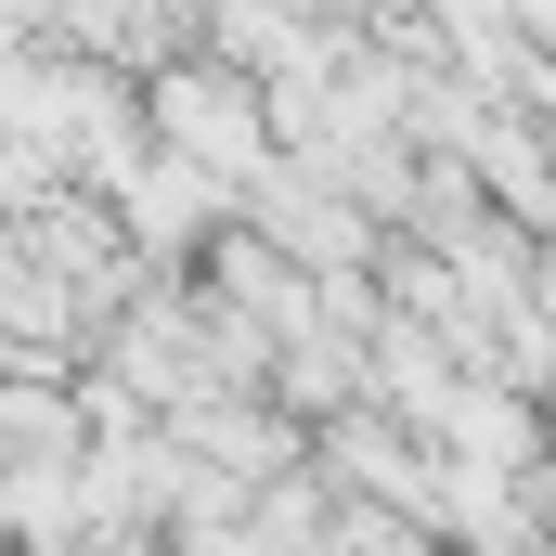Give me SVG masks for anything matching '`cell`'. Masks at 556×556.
I'll list each match as a JSON object with an SVG mask.
<instances>
[{"label":"cell","instance_id":"7a4b0ae2","mask_svg":"<svg viewBox=\"0 0 556 556\" xmlns=\"http://www.w3.org/2000/svg\"><path fill=\"white\" fill-rule=\"evenodd\" d=\"M453 440H466V466H518V453H531V415H505L492 389H466V402H453Z\"/></svg>","mask_w":556,"mask_h":556},{"label":"cell","instance_id":"6da1fadb","mask_svg":"<svg viewBox=\"0 0 556 556\" xmlns=\"http://www.w3.org/2000/svg\"><path fill=\"white\" fill-rule=\"evenodd\" d=\"M155 142L194 155L207 181H273V117L233 65H168L155 78Z\"/></svg>","mask_w":556,"mask_h":556}]
</instances>
